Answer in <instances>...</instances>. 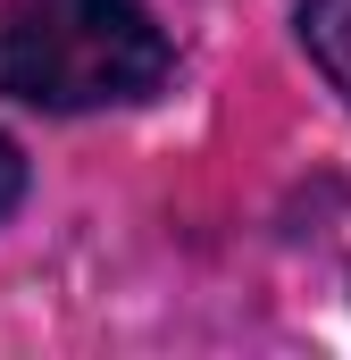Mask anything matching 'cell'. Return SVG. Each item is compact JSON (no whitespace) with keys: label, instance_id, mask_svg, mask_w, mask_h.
<instances>
[{"label":"cell","instance_id":"1","mask_svg":"<svg viewBox=\"0 0 351 360\" xmlns=\"http://www.w3.org/2000/svg\"><path fill=\"white\" fill-rule=\"evenodd\" d=\"M168 84V34L143 0H8L0 92L51 117L126 109Z\"/></svg>","mask_w":351,"mask_h":360},{"label":"cell","instance_id":"3","mask_svg":"<svg viewBox=\"0 0 351 360\" xmlns=\"http://www.w3.org/2000/svg\"><path fill=\"white\" fill-rule=\"evenodd\" d=\"M17 201H25V151H17V143L0 134V218H8Z\"/></svg>","mask_w":351,"mask_h":360},{"label":"cell","instance_id":"2","mask_svg":"<svg viewBox=\"0 0 351 360\" xmlns=\"http://www.w3.org/2000/svg\"><path fill=\"white\" fill-rule=\"evenodd\" d=\"M301 42H310V59L326 68V84L351 101V0H310V8H301Z\"/></svg>","mask_w":351,"mask_h":360}]
</instances>
